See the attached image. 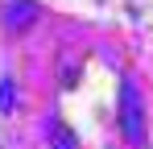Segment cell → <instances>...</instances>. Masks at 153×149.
I'll return each mask as SVG.
<instances>
[{
  "instance_id": "obj_1",
  "label": "cell",
  "mask_w": 153,
  "mask_h": 149,
  "mask_svg": "<svg viewBox=\"0 0 153 149\" xmlns=\"http://www.w3.org/2000/svg\"><path fill=\"white\" fill-rule=\"evenodd\" d=\"M116 116H120L124 141L132 149H145V99L137 91V79H124L120 83V108H116Z\"/></svg>"
},
{
  "instance_id": "obj_3",
  "label": "cell",
  "mask_w": 153,
  "mask_h": 149,
  "mask_svg": "<svg viewBox=\"0 0 153 149\" xmlns=\"http://www.w3.org/2000/svg\"><path fill=\"white\" fill-rule=\"evenodd\" d=\"M13 104H17V83L4 74L0 79V112H13Z\"/></svg>"
},
{
  "instance_id": "obj_2",
  "label": "cell",
  "mask_w": 153,
  "mask_h": 149,
  "mask_svg": "<svg viewBox=\"0 0 153 149\" xmlns=\"http://www.w3.org/2000/svg\"><path fill=\"white\" fill-rule=\"evenodd\" d=\"M0 13H4V25H8V29H17V33H25L29 25H37V17H42L37 0H8Z\"/></svg>"
},
{
  "instance_id": "obj_4",
  "label": "cell",
  "mask_w": 153,
  "mask_h": 149,
  "mask_svg": "<svg viewBox=\"0 0 153 149\" xmlns=\"http://www.w3.org/2000/svg\"><path fill=\"white\" fill-rule=\"evenodd\" d=\"M54 149H79L75 133H71L66 124H54Z\"/></svg>"
}]
</instances>
